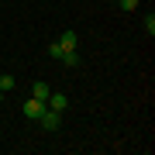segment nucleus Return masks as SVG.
Here are the masks:
<instances>
[{
  "mask_svg": "<svg viewBox=\"0 0 155 155\" xmlns=\"http://www.w3.org/2000/svg\"><path fill=\"white\" fill-rule=\"evenodd\" d=\"M45 107H52V110H62V114H66L69 97H66V93H59V90H52V93H48V100H45Z\"/></svg>",
  "mask_w": 155,
  "mask_h": 155,
  "instance_id": "2",
  "label": "nucleus"
},
{
  "mask_svg": "<svg viewBox=\"0 0 155 155\" xmlns=\"http://www.w3.org/2000/svg\"><path fill=\"white\" fill-rule=\"evenodd\" d=\"M0 90H4V93H11V90H14V76H11V72L0 76Z\"/></svg>",
  "mask_w": 155,
  "mask_h": 155,
  "instance_id": "7",
  "label": "nucleus"
},
{
  "mask_svg": "<svg viewBox=\"0 0 155 155\" xmlns=\"http://www.w3.org/2000/svg\"><path fill=\"white\" fill-rule=\"evenodd\" d=\"M0 104H4V90H0Z\"/></svg>",
  "mask_w": 155,
  "mask_h": 155,
  "instance_id": "11",
  "label": "nucleus"
},
{
  "mask_svg": "<svg viewBox=\"0 0 155 155\" xmlns=\"http://www.w3.org/2000/svg\"><path fill=\"white\" fill-rule=\"evenodd\" d=\"M59 62H62L66 69H76V66H79L83 59H79V52H76V48H66V52H62V59H59Z\"/></svg>",
  "mask_w": 155,
  "mask_h": 155,
  "instance_id": "4",
  "label": "nucleus"
},
{
  "mask_svg": "<svg viewBox=\"0 0 155 155\" xmlns=\"http://www.w3.org/2000/svg\"><path fill=\"white\" fill-rule=\"evenodd\" d=\"M38 124L45 127V131H59V124H62V110H52V107H45L41 117H38Z\"/></svg>",
  "mask_w": 155,
  "mask_h": 155,
  "instance_id": "1",
  "label": "nucleus"
},
{
  "mask_svg": "<svg viewBox=\"0 0 155 155\" xmlns=\"http://www.w3.org/2000/svg\"><path fill=\"white\" fill-rule=\"evenodd\" d=\"M114 4H117V0H114Z\"/></svg>",
  "mask_w": 155,
  "mask_h": 155,
  "instance_id": "12",
  "label": "nucleus"
},
{
  "mask_svg": "<svg viewBox=\"0 0 155 155\" xmlns=\"http://www.w3.org/2000/svg\"><path fill=\"white\" fill-rule=\"evenodd\" d=\"M48 59H62V45H59V41L48 45Z\"/></svg>",
  "mask_w": 155,
  "mask_h": 155,
  "instance_id": "8",
  "label": "nucleus"
},
{
  "mask_svg": "<svg viewBox=\"0 0 155 155\" xmlns=\"http://www.w3.org/2000/svg\"><path fill=\"white\" fill-rule=\"evenodd\" d=\"M59 45H62V52H66V48H76V45H79V35H76V31L59 35Z\"/></svg>",
  "mask_w": 155,
  "mask_h": 155,
  "instance_id": "6",
  "label": "nucleus"
},
{
  "mask_svg": "<svg viewBox=\"0 0 155 155\" xmlns=\"http://www.w3.org/2000/svg\"><path fill=\"white\" fill-rule=\"evenodd\" d=\"M117 4H121V11H134V7L141 4V0H117Z\"/></svg>",
  "mask_w": 155,
  "mask_h": 155,
  "instance_id": "10",
  "label": "nucleus"
},
{
  "mask_svg": "<svg viewBox=\"0 0 155 155\" xmlns=\"http://www.w3.org/2000/svg\"><path fill=\"white\" fill-rule=\"evenodd\" d=\"M21 110H24V117H31V121H38V117H41V110H45V100H24V107H21Z\"/></svg>",
  "mask_w": 155,
  "mask_h": 155,
  "instance_id": "3",
  "label": "nucleus"
},
{
  "mask_svg": "<svg viewBox=\"0 0 155 155\" xmlns=\"http://www.w3.org/2000/svg\"><path fill=\"white\" fill-rule=\"evenodd\" d=\"M48 93H52V86H48V83H41V79H35L31 97H35V100H48Z\"/></svg>",
  "mask_w": 155,
  "mask_h": 155,
  "instance_id": "5",
  "label": "nucleus"
},
{
  "mask_svg": "<svg viewBox=\"0 0 155 155\" xmlns=\"http://www.w3.org/2000/svg\"><path fill=\"white\" fill-rule=\"evenodd\" d=\"M145 31L155 35V14H152V11H148V17H145Z\"/></svg>",
  "mask_w": 155,
  "mask_h": 155,
  "instance_id": "9",
  "label": "nucleus"
}]
</instances>
